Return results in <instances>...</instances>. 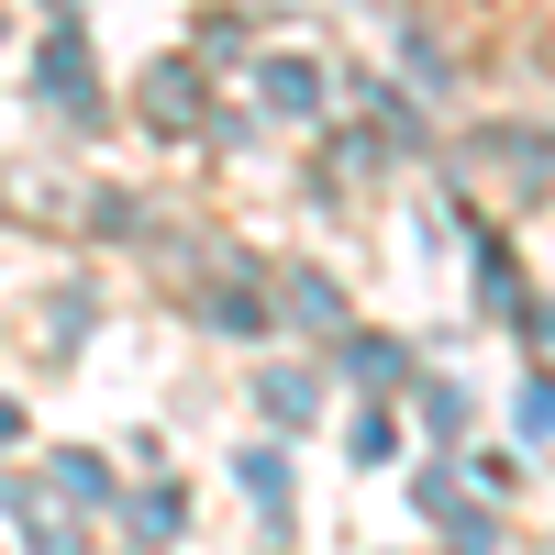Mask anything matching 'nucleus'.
Instances as JSON below:
<instances>
[{"label": "nucleus", "instance_id": "1", "mask_svg": "<svg viewBox=\"0 0 555 555\" xmlns=\"http://www.w3.org/2000/svg\"><path fill=\"white\" fill-rule=\"evenodd\" d=\"M256 89H267V112H289V122H311V112H322L311 56H267V67H256Z\"/></svg>", "mask_w": 555, "mask_h": 555}, {"label": "nucleus", "instance_id": "2", "mask_svg": "<svg viewBox=\"0 0 555 555\" xmlns=\"http://www.w3.org/2000/svg\"><path fill=\"white\" fill-rule=\"evenodd\" d=\"M44 89H56L67 112H89V101H101V78L78 67V34H56V44H44Z\"/></svg>", "mask_w": 555, "mask_h": 555}, {"label": "nucleus", "instance_id": "3", "mask_svg": "<svg viewBox=\"0 0 555 555\" xmlns=\"http://www.w3.org/2000/svg\"><path fill=\"white\" fill-rule=\"evenodd\" d=\"M345 378L389 389V378H400V345H389V334H356V345H345Z\"/></svg>", "mask_w": 555, "mask_h": 555}, {"label": "nucleus", "instance_id": "4", "mask_svg": "<svg viewBox=\"0 0 555 555\" xmlns=\"http://www.w3.org/2000/svg\"><path fill=\"white\" fill-rule=\"evenodd\" d=\"M12 434H23V411H12V400H0V444H12Z\"/></svg>", "mask_w": 555, "mask_h": 555}]
</instances>
